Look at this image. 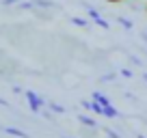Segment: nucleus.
I'll return each instance as SVG.
<instances>
[{
    "label": "nucleus",
    "mask_w": 147,
    "mask_h": 138,
    "mask_svg": "<svg viewBox=\"0 0 147 138\" xmlns=\"http://www.w3.org/2000/svg\"><path fill=\"white\" fill-rule=\"evenodd\" d=\"M24 97L28 99V108H30L35 115H41V110H43V106H46L48 101H43L41 97L37 95V93H32V91H24Z\"/></svg>",
    "instance_id": "1"
},
{
    "label": "nucleus",
    "mask_w": 147,
    "mask_h": 138,
    "mask_svg": "<svg viewBox=\"0 0 147 138\" xmlns=\"http://www.w3.org/2000/svg\"><path fill=\"white\" fill-rule=\"evenodd\" d=\"M20 9H35V7H39V9H56V2H52V0H28V2H18Z\"/></svg>",
    "instance_id": "2"
},
{
    "label": "nucleus",
    "mask_w": 147,
    "mask_h": 138,
    "mask_svg": "<svg viewBox=\"0 0 147 138\" xmlns=\"http://www.w3.org/2000/svg\"><path fill=\"white\" fill-rule=\"evenodd\" d=\"M84 11H87V15H89V17H91V22H95L97 26H102V28H104V30H108V28H110V26H108V22H106L104 17H100V13H97V11L93 9L91 5H84Z\"/></svg>",
    "instance_id": "3"
},
{
    "label": "nucleus",
    "mask_w": 147,
    "mask_h": 138,
    "mask_svg": "<svg viewBox=\"0 0 147 138\" xmlns=\"http://www.w3.org/2000/svg\"><path fill=\"white\" fill-rule=\"evenodd\" d=\"M93 99H95L97 104H102V106H113V101H110L108 97L104 95V93H100V91H95V93H93Z\"/></svg>",
    "instance_id": "4"
},
{
    "label": "nucleus",
    "mask_w": 147,
    "mask_h": 138,
    "mask_svg": "<svg viewBox=\"0 0 147 138\" xmlns=\"http://www.w3.org/2000/svg\"><path fill=\"white\" fill-rule=\"evenodd\" d=\"M7 134H11V136H15V138H28V134L26 132H22V129H18V127H2Z\"/></svg>",
    "instance_id": "5"
},
{
    "label": "nucleus",
    "mask_w": 147,
    "mask_h": 138,
    "mask_svg": "<svg viewBox=\"0 0 147 138\" xmlns=\"http://www.w3.org/2000/svg\"><path fill=\"white\" fill-rule=\"evenodd\" d=\"M78 121L82 125H87V127H97V121L95 119H91V117H87V115H80L78 117Z\"/></svg>",
    "instance_id": "6"
},
{
    "label": "nucleus",
    "mask_w": 147,
    "mask_h": 138,
    "mask_svg": "<svg viewBox=\"0 0 147 138\" xmlns=\"http://www.w3.org/2000/svg\"><path fill=\"white\" fill-rule=\"evenodd\" d=\"M48 106H50V110L56 112V115H63V112H65V108L61 106V104H56V101H48Z\"/></svg>",
    "instance_id": "7"
},
{
    "label": "nucleus",
    "mask_w": 147,
    "mask_h": 138,
    "mask_svg": "<svg viewBox=\"0 0 147 138\" xmlns=\"http://www.w3.org/2000/svg\"><path fill=\"white\" fill-rule=\"evenodd\" d=\"M71 24H76L80 28H89V19H82V17H71Z\"/></svg>",
    "instance_id": "8"
},
{
    "label": "nucleus",
    "mask_w": 147,
    "mask_h": 138,
    "mask_svg": "<svg viewBox=\"0 0 147 138\" xmlns=\"http://www.w3.org/2000/svg\"><path fill=\"white\" fill-rule=\"evenodd\" d=\"M117 19H119V24H121V26H123V28H128V30H132V26H134V24L130 22L128 17H117Z\"/></svg>",
    "instance_id": "9"
},
{
    "label": "nucleus",
    "mask_w": 147,
    "mask_h": 138,
    "mask_svg": "<svg viewBox=\"0 0 147 138\" xmlns=\"http://www.w3.org/2000/svg\"><path fill=\"white\" fill-rule=\"evenodd\" d=\"M80 104H82V108H84V110H93V101H89V99H82Z\"/></svg>",
    "instance_id": "10"
},
{
    "label": "nucleus",
    "mask_w": 147,
    "mask_h": 138,
    "mask_svg": "<svg viewBox=\"0 0 147 138\" xmlns=\"http://www.w3.org/2000/svg\"><path fill=\"white\" fill-rule=\"evenodd\" d=\"M104 132H106V134H108V136H110V138H121V136H119V134H117V132H115V129H104Z\"/></svg>",
    "instance_id": "11"
},
{
    "label": "nucleus",
    "mask_w": 147,
    "mask_h": 138,
    "mask_svg": "<svg viewBox=\"0 0 147 138\" xmlns=\"http://www.w3.org/2000/svg\"><path fill=\"white\" fill-rule=\"evenodd\" d=\"M18 2H20V0H2V5H5V7H11V5H18Z\"/></svg>",
    "instance_id": "12"
},
{
    "label": "nucleus",
    "mask_w": 147,
    "mask_h": 138,
    "mask_svg": "<svg viewBox=\"0 0 147 138\" xmlns=\"http://www.w3.org/2000/svg\"><path fill=\"white\" fill-rule=\"evenodd\" d=\"M121 76H125V78H132V71H130V69H121Z\"/></svg>",
    "instance_id": "13"
},
{
    "label": "nucleus",
    "mask_w": 147,
    "mask_h": 138,
    "mask_svg": "<svg viewBox=\"0 0 147 138\" xmlns=\"http://www.w3.org/2000/svg\"><path fill=\"white\" fill-rule=\"evenodd\" d=\"M0 106H5V108H9V101H7V99H2V97H0Z\"/></svg>",
    "instance_id": "14"
},
{
    "label": "nucleus",
    "mask_w": 147,
    "mask_h": 138,
    "mask_svg": "<svg viewBox=\"0 0 147 138\" xmlns=\"http://www.w3.org/2000/svg\"><path fill=\"white\" fill-rule=\"evenodd\" d=\"M106 2H110V5H117V2H121V0H106Z\"/></svg>",
    "instance_id": "15"
},
{
    "label": "nucleus",
    "mask_w": 147,
    "mask_h": 138,
    "mask_svg": "<svg viewBox=\"0 0 147 138\" xmlns=\"http://www.w3.org/2000/svg\"><path fill=\"white\" fill-rule=\"evenodd\" d=\"M136 138H145V136H141V134H138V136H136Z\"/></svg>",
    "instance_id": "16"
},
{
    "label": "nucleus",
    "mask_w": 147,
    "mask_h": 138,
    "mask_svg": "<svg viewBox=\"0 0 147 138\" xmlns=\"http://www.w3.org/2000/svg\"><path fill=\"white\" fill-rule=\"evenodd\" d=\"M63 138H67V136H63Z\"/></svg>",
    "instance_id": "17"
}]
</instances>
